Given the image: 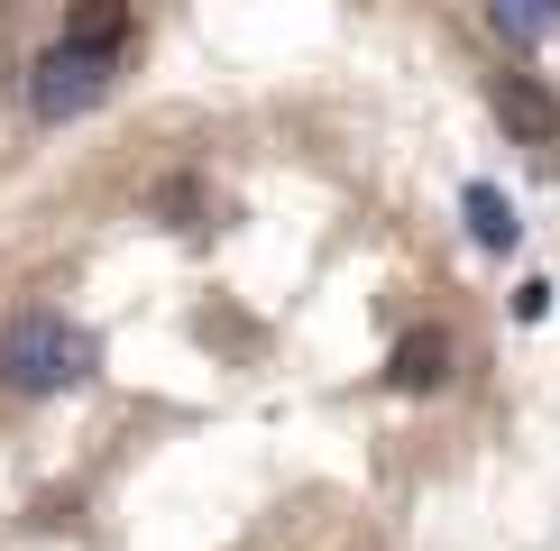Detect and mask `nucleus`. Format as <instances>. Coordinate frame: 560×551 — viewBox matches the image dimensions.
Wrapping results in <instances>:
<instances>
[{
  "label": "nucleus",
  "mask_w": 560,
  "mask_h": 551,
  "mask_svg": "<svg viewBox=\"0 0 560 551\" xmlns=\"http://www.w3.org/2000/svg\"><path fill=\"white\" fill-rule=\"evenodd\" d=\"M487 102H497L505 138H524V148H551V138H560V102H551L533 74H497V92H487Z\"/></svg>",
  "instance_id": "obj_3"
},
{
  "label": "nucleus",
  "mask_w": 560,
  "mask_h": 551,
  "mask_svg": "<svg viewBox=\"0 0 560 551\" xmlns=\"http://www.w3.org/2000/svg\"><path fill=\"white\" fill-rule=\"evenodd\" d=\"M451 377V331H405L386 359V386L395 396H432V386Z\"/></svg>",
  "instance_id": "obj_4"
},
{
  "label": "nucleus",
  "mask_w": 560,
  "mask_h": 551,
  "mask_svg": "<svg viewBox=\"0 0 560 551\" xmlns=\"http://www.w3.org/2000/svg\"><path fill=\"white\" fill-rule=\"evenodd\" d=\"M65 37L92 46V56H120L129 46V0H74V10H65Z\"/></svg>",
  "instance_id": "obj_6"
},
{
  "label": "nucleus",
  "mask_w": 560,
  "mask_h": 551,
  "mask_svg": "<svg viewBox=\"0 0 560 551\" xmlns=\"http://www.w3.org/2000/svg\"><path fill=\"white\" fill-rule=\"evenodd\" d=\"M110 74H120V56H92V46L56 37L28 65V110H37V120H83V110L110 92Z\"/></svg>",
  "instance_id": "obj_2"
},
{
  "label": "nucleus",
  "mask_w": 560,
  "mask_h": 551,
  "mask_svg": "<svg viewBox=\"0 0 560 551\" xmlns=\"http://www.w3.org/2000/svg\"><path fill=\"white\" fill-rule=\"evenodd\" d=\"M459 221H469V239L487 248V258H505V248L524 239V221H515V202H505L497 184H469V194H459Z\"/></svg>",
  "instance_id": "obj_5"
},
{
  "label": "nucleus",
  "mask_w": 560,
  "mask_h": 551,
  "mask_svg": "<svg viewBox=\"0 0 560 551\" xmlns=\"http://www.w3.org/2000/svg\"><path fill=\"white\" fill-rule=\"evenodd\" d=\"M92 367H102V350H92L83 321H65V313L0 321V386H10V396H65V386H83Z\"/></svg>",
  "instance_id": "obj_1"
},
{
  "label": "nucleus",
  "mask_w": 560,
  "mask_h": 551,
  "mask_svg": "<svg viewBox=\"0 0 560 551\" xmlns=\"http://www.w3.org/2000/svg\"><path fill=\"white\" fill-rule=\"evenodd\" d=\"M551 313V285H542V276H533V285H515V321H542Z\"/></svg>",
  "instance_id": "obj_9"
},
{
  "label": "nucleus",
  "mask_w": 560,
  "mask_h": 551,
  "mask_svg": "<svg viewBox=\"0 0 560 551\" xmlns=\"http://www.w3.org/2000/svg\"><path fill=\"white\" fill-rule=\"evenodd\" d=\"M487 28H497L505 46H542L560 28V0H487Z\"/></svg>",
  "instance_id": "obj_7"
},
{
  "label": "nucleus",
  "mask_w": 560,
  "mask_h": 551,
  "mask_svg": "<svg viewBox=\"0 0 560 551\" xmlns=\"http://www.w3.org/2000/svg\"><path fill=\"white\" fill-rule=\"evenodd\" d=\"M156 212H166L175 230H194V212H202V194H194V184H184V175H175V184H166V194H156Z\"/></svg>",
  "instance_id": "obj_8"
}]
</instances>
